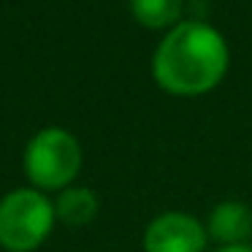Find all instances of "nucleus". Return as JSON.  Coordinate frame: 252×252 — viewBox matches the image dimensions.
<instances>
[{"label":"nucleus","mask_w":252,"mask_h":252,"mask_svg":"<svg viewBox=\"0 0 252 252\" xmlns=\"http://www.w3.org/2000/svg\"><path fill=\"white\" fill-rule=\"evenodd\" d=\"M230 63L225 38L206 22L187 19L171 28L152 57L155 82L171 95H203L222 82Z\"/></svg>","instance_id":"1"},{"label":"nucleus","mask_w":252,"mask_h":252,"mask_svg":"<svg viewBox=\"0 0 252 252\" xmlns=\"http://www.w3.org/2000/svg\"><path fill=\"white\" fill-rule=\"evenodd\" d=\"M55 203L35 187L11 190L0 198V247L6 252H33L55 225Z\"/></svg>","instance_id":"2"},{"label":"nucleus","mask_w":252,"mask_h":252,"mask_svg":"<svg viewBox=\"0 0 252 252\" xmlns=\"http://www.w3.org/2000/svg\"><path fill=\"white\" fill-rule=\"evenodd\" d=\"M82 171V147L63 127H46L25 149V174L41 190H65Z\"/></svg>","instance_id":"3"},{"label":"nucleus","mask_w":252,"mask_h":252,"mask_svg":"<svg viewBox=\"0 0 252 252\" xmlns=\"http://www.w3.org/2000/svg\"><path fill=\"white\" fill-rule=\"evenodd\" d=\"M206 228L195 217L168 212L155 217L144 230V252H203Z\"/></svg>","instance_id":"4"},{"label":"nucleus","mask_w":252,"mask_h":252,"mask_svg":"<svg viewBox=\"0 0 252 252\" xmlns=\"http://www.w3.org/2000/svg\"><path fill=\"white\" fill-rule=\"evenodd\" d=\"M209 236L225 247L244 244L252 236V209L239 201H222L209 214Z\"/></svg>","instance_id":"5"},{"label":"nucleus","mask_w":252,"mask_h":252,"mask_svg":"<svg viewBox=\"0 0 252 252\" xmlns=\"http://www.w3.org/2000/svg\"><path fill=\"white\" fill-rule=\"evenodd\" d=\"M98 206L100 201L90 187H65L57 195L55 214L60 222L71 225V228H82V225H90L95 220Z\"/></svg>","instance_id":"6"},{"label":"nucleus","mask_w":252,"mask_h":252,"mask_svg":"<svg viewBox=\"0 0 252 252\" xmlns=\"http://www.w3.org/2000/svg\"><path fill=\"white\" fill-rule=\"evenodd\" d=\"M182 0H130V11L138 25L149 30L176 28L182 17Z\"/></svg>","instance_id":"7"},{"label":"nucleus","mask_w":252,"mask_h":252,"mask_svg":"<svg viewBox=\"0 0 252 252\" xmlns=\"http://www.w3.org/2000/svg\"><path fill=\"white\" fill-rule=\"evenodd\" d=\"M217 252H252V247H247V244H236V247H222V250H217Z\"/></svg>","instance_id":"8"}]
</instances>
